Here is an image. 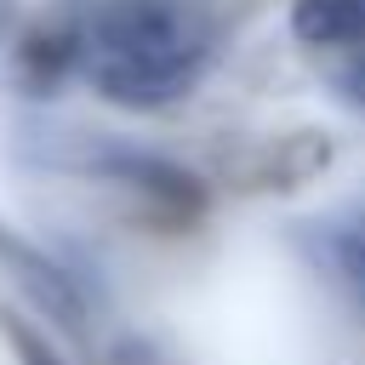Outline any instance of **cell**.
<instances>
[{
	"label": "cell",
	"mask_w": 365,
	"mask_h": 365,
	"mask_svg": "<svg viewBox=\"0 0 365 365\" xmlns=\"http://www.w3.org/2000/svg\"><path fill=\"white\" fill-rule=\"evenodd\" d=\"M217 51L211 0H80L63 63L120 108H165L194 91Z\"/></svg>",
	"instance_id": "cell-1"
},
{
	"label": "cell",
	"mask_w": 365,
	"mask_h": 365,
	"mask_svg": "<svg viewBox=\"0 0 365 365\" xmlns=\"http://www.w3.org/2000/svg\"><path fill=\"white\" fill-rule=\"evenodd\" d=\"M291 34L302 46H365V0H291Z\"/></svg>",
	"instance_id": "cell-2"
},
{
	"label": "cell",
	"mask_w": 365,
	"mask_h": 365,
	"mask_svg": "<svg viewBox=\"0 0 365 365\" xmlns=\"http://www.w3.org/2000/svg\"><path fill=\"white\" fill-rule=\"evenodd\" d=\"M325 251H331V268L342 274V285L365 302V217H348L325 234Z\"/></svg>",
	"instance_id": "cell-3"
},
{
	"label": "cell",
	"mask_w": 365,
	"mask_h": 365,
	"mask_svg": "<svg viewBox=\"0 0 365 365\" xmlns=\"http://www.w3.org/2000/svg\"><path fill=\"white\" fill-rule=\"evenodd\" d=\"M342 91H348V97H354V103L365 108V63H354V68L342 74Z\"/></svg>",
	"instance_id": "cell-4"
}]
</instances>
